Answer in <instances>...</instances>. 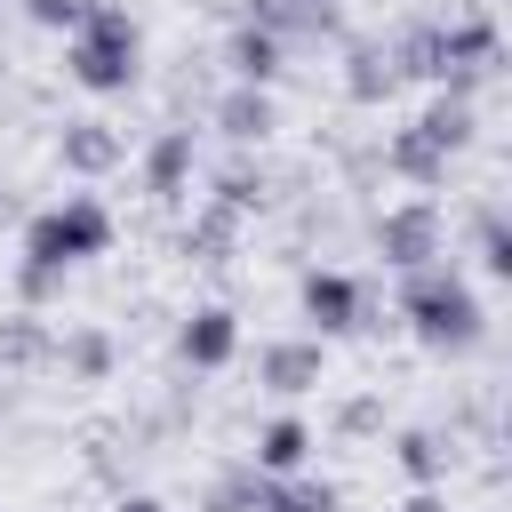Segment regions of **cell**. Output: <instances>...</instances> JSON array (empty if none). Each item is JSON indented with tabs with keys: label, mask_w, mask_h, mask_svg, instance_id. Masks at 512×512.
<instances>
[{
	"label": "cell",
	"mask_w": 512,
	"mask_h": 512,
	"mask_svg": "<svg viewBox=\"0 0 512 512\" xmlns=\"http://www.w3.org/2000/svg\"><path fill=\"white\" fill-rule=\"evenodd\" d=\"M416 128H424L440 152H456V144L472 136V104H464V96H440V104H424V120H416Z\"/></svg>",
	"instance_id": "obj_16"
},
{
	"label": "cell",
	"mask_w": 512,
	"mask_h": 512,
	"mask_svg": "<svg viewBox=\"0 0 512 512\" xmlns=\"http://www.w3.org/2000/svg\"><path fill=\"white\" fill-rule=\"evenodd\" d=\"M272 120H280V112H272L264 88H224V96H216V128H224L232 144H264Z\"/></svg>",
	"instance_id": "obj_11"
},
{
	"label": "cell",
	"mask_w": 512,
	"mask_h": 512,
	"mask_svg": "<svg viewBox=\"0 0 512 512\" xmlns=\"http://www.w3.org/2000/svg\"><path fill=\"white\" fill-rule=\"evenodd\" d=\"M480 264H488L496 280H512V224H504V216H480Z\"/></svg>",
	"instance_id": "obj_21"
},
{
	"label": "cell",
	"mask_w": 512,
	"mask_h": 512,
	"mask_svg": "<svg viewBox=\"0 0 512 512\" xmlns=\"http://www.w3.org/2000/svg\"><path fill=\"white\" fill-rule=\"evenodd\" d=\"M304 456H312V424L304 416H272L264 432H256V472H304Z\"/></svg>",
	"instance_id": "obj_12"
},
{
	"label": "cell",
	"mask_w": 512,
	"mask_h": 512,
	"mask_svg": "<svg viewBox=\"0 0 512 512\" xmlns=\"http://www.w3.org/2000/svg\"><path fill=\"white\" fill-rule=\"evenodd\" d=\"M400 472L432 488V480L448 472V440H440V432H400Z\"/></svg>",
	"instance_id": "obj_17"
},
{
	"label": "cell",
	"mask_w": 512,
	"mask_h": 512,
	"mask_svg": "<svg viewBox=\"0 0 512 512\" xmlns=\"http://www.w3.org/2000/svg\"><path fill=\"white\" fill-rule=\"evenodd\" d=\"M232 232H240V216H232V208H224V200H216V208H208V216H200V224H184V248H200V256H208V264H216V256H224V248H232Z\"/></svg>",
	"instance_id": "obj_20"
},
{
	"label": "cell",
	"mask_w": 512,
	"mask_h": 512,
	"mask_svg": "<svg viewBox=\"0 0 512 512\" xmlns=\"http://www.w3.org/2000/svg\"><path fill=\"white\" fill-rule=\"evenodd\" d=\"M120 512H168L160 496H120Z\"/></svg>",
	"instance_id": "obj_25"
},
{
	"label": "cell",
	"mask_w": 512,
	"mask_h": 512,
	"mask_svg": "<svg viewBox=\"0 0 512 512\" xmlns=\"http://www.w3.org/2000/svg\"><path fill=\"white\" fill-rule=\"evenodd\" d=\"M392 80H400V64H392V40H360V48H352V72H344L352 104H376V96H392Z\"/></svg>",
	"instance_id": "obj_13"
},
{
	"label": "cell",
	"mask_w": 512,
	"mask_h": 512,
	"mask_svg": "<svg viewBox=\"0 0 512 512\" xmlns=\"http://www.w3.org/2000/svg\"><path fill=\"white\" fill-rule=\"evenodd\" d=\"M360 280L352 272H304V320L320 328V336H344V328H360Z\"/></svg>",
	"instance_id": "obj_6"
},
{
	"label": "cell",
	"mask_w": 512,
	"mask_h": 512,
	"mask_svg": "<svg viewBox=\"0 0 512 512\" xmlns=\"http://www.w3.org/2000/svg\"><path fill=\"white\" fill-rule=\"evenodd\" d=\"M56 360H64L72 376H104V368H112V336H104V328H72Z\"/></svg>",
	"instance_id": "obj_19"
},
{
	"label": "cell",
	"mask_w": 512,
	"mask_h": 512,
	"mask_svg": "<svg viewBox=\"0 0 512 512\" xmlns=\"http://www.w3.org/2000/svg\"><path fill=\"white\" fill-rule=\"evenodd\" d=\"M224 64H232V80H240V88H264V80L280 72V32H264V24H240V32L224 40Z\"/></svg>",
	"instance_id": "obj_10"
},
{
	"label": "cell",
	"mask_w": 512,
	"mask_h": 512,
	"mask_svg": "<svg viewBox=\"0 0 512 512\" xmlns=\"http://www.w3.org/2000/svg\"><path fill=\"white\" fill-rule=\"evenodd\" d=\"M176 352H184L192 368H224V360L240 352V320H232L224 304H200V312L184 320V336H176Z\"/></svg>",
	"instance_id": "obj_8"
},
{
	"label": "cell",
	"mask_w": 512,
	"mask_h": 512,
	"mask_svg": "<svg viewBox=\"0 0 512 512\" xmlns=\"http://www.w3.org/2000/svg\"><path fill=\"white\" fill-rule=\"evenodd\" d=\"M208 512H264V472H256V464L224 472V480L208 488Z\"/></svg>",
	"instance_id": "obj_18"
},
{
	"label": "cell",
	"mask_w": 512,
	"mask_h": 512,
	"mask_svg": "<svg viewBox=\"0 0 512 512\" xmlns=\"http://www.w3.org/2000/svg\"><path fill=\"white\" fill-rule=\"evenodd\" d=\"M32 8V24H48V32H80L88 16H96V0H24Z\"/></svg>",
	"instance_id": "obj_22"
},
{
	"label": "cell",
	"mask_w": 512,
	"mask_h": 512,
	"mask_svg": "<svg viewBox=\"0 0 512 512\" xmlns=\"http://www.w3.org/2000/svg\"><path fill=\"white\" fill-rule=\"evenodd\" d=\"M400 312H408V328H416L432 352H472V344H480V296H472V288H464L448 264L408 272Z\"/></svg>",
	"instance_id": "obj_3"
},
{
	"label": "cell",
	"mask_w": 512,
	"mask_h": 512,
	"mask_svg": "<svg viewBox=\"0 0 512 512\" xmlns=\"http://www.w3.org/2000/svg\"><path fill=\"white\" fill-rule=\"evenodd\" d=\"M184 176H192V128H160L152 152H144V192L152 200H184Z\"/></svg>",
	"instance_id": "obj_9"
},
{
	"label": "cell",
	"mask_w": 512,
	"mask_h": 512,
	"mask_svg": "<svg viewBox=\"0 0 512 512\" xmlns=\"http://www.w3.org/2000/svg\"><path fill=\"white\" fill-rule=\"evenodd\" d=\"M112 248V208L96 200V192H64L56 208H40L32 216V232H24V272H64V264H88V256H104Z\"/></svg>",
	"instance_id": "obj_1"
},
{
	"label": "cell",
	"mask_w": 512,
	"mask_h": 512,
	"mask_svg": "<svg viewBox=\"0 0 512 512\" xmlns=\"http://www.w3.org/2000/svg\"><path fill=\"white\" fill-rule=\"evenodd\" d=\"M384 168H400L408 184H440V176H448V152H440L424 128H400V136L384 144Z\"/></svg>",
	"instance_id": "obj_14"
},
{
	"label": "cell",
	"mask_w": 512,
	"mask_h": 512,
	"mask_svg": "<svg viewBox=\"0 0 512 512\" xmlns=\"http://www.w3.org/2000/svg\"><path fill=\"white\" fill-rule=\"evenodd\" d=\"M400 512H448V496H440V488H416V496H408Z\"/></svg>",
	"instance_id": "obj_24"
},
{
	"label": "cell",
	"mask_w": 512,
	"mask_h": 512,
	"mask_svg": "<svg viewBox=\"0 0 512 512\" xmlns=\"http://www.w3.org/2000/svg\"><path fill=\"white\" fill-rule=\"evenodd\" d=\"M376 416H384V408H376V400H352V408H344V432H368V424H376Z\"/></svg>",
	"instance_id": "obj_23"
},
{
	"label": "cell",
	"mask_w": 512,
	"mask_h": 512,
	"mask_svg": "<svg viewBox=\"0 0 512 512\" xmlns=\"http://www.w3.org/2000/svg\"><path fill=\"white\" fill-rule=\"evenodd\" d=\"M264 512H336V488L312 480V472H264Z\"/></svg>",
	"instance_id": "obj_15"
},
{
	"label": "cell",
	"mask_w": 512,
	"mask_h": 512,
	"mask_svg": "<svg viewBox=\"0 0 512 512\" xmlns=\"http://www.w3.org/2000/svg\"><path fill=\"white\" fill-rule=\"evenodd\" d=\"M376 248H384L392 272H424V264H440V208H432V200H400V208H384Z\"/></svg>",
	"instance_id": "obj_4"
},
{
	"label": "cell",
	"mask_w": 512,
	"mask_h": 512,
	"mask_svg": "<svg viewBox=\"0 0 512 512\" xmlns=\"http://www.w3.org/2000/svg\"><path fill=\"white\" fill-rule=\"evenodd\" d=\"M136 56H144V32H136V16L112 8V0H96V16L64 40V72H72L80 88H96V96H120V88L136 80Z\"/></svg>",
	"instance_id": "obj_2"
},
{
	"label": "cell",
	"mask_w": 512,
	"mask_h": 512,
	"mask_svg": "<svg viewBox=\"0 0 512 512\" xmlns=\"http://www.w3.org/2000/svg\"><path fill=\"white\" fill-rule=\"evenodd\" d=\"M56 152H64V168L72 176H104V168H120V128L112 120H64V136H56Z\"/></svg>",
	"instance_id": "obj_7"
},
{
	"label": "cell",
	"mask_w": 512,
	"mask_h": 512,
	"mask_svg": "<svg viewBox=\"0 0 512 512\" xmlns=\"http://www.w3.org/2000/svg\"><path fill=\"white\" fill-rule=\"evenodd\" d=\"M320 376H328L320 336H280V344L256 352V384H264V392H312Z\"/></svg>",
	"instance_id": "obj_5"
}]
</instances>
